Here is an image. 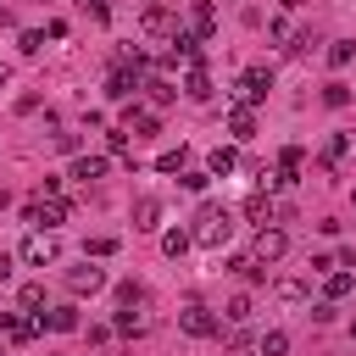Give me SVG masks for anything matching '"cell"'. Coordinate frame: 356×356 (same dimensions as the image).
Segmentation results:
<instances>
[{"label": "cell", "mask_w": 356, "mask_h": 356, "mask_svg": "<svg viewBox=\"0 0 356 356\" xmlns=\"http://www.w3.org/2000/svg\"><path fill=\"white\" fill-rule=\"evenodd\" d=\"M228 234H234V217H228V206H200L195 211V245H206V250H222L228 245Z\"/></svg>", "instance_id": "6da1fadb"}, {"label": "cell", "mask_w": 356, "mask_h": 356, "mask_svg": "<svg viewBox=\"0 0 356 356\" xmlns=\"http://www.w3.org/2000/svg\"><path fill=\"white\" fill-rule=\"evenodd\" d=\"M56 256H61V245H56V234H50V228H44V234L33 228V234L22 239V250H17V261H28V267H50Z\"/></svg>", "instance_id": "7a4b0ae2"}, {"label": "cell", "mask_w": 356, "mask_h": 356, "mask_svg": "<svg viewBox=\"0 0 356 356\" xmlns=\"http://www.w3.org/2000/svg\"><path fill=\"white\" fill-rule=\"evenodd\" d=\"M178 328H184L189 339H211V334H217V317H211V306H200V300H195V306H184V312H178Z\"/></svg>", "instance_id": "3957f363"}, {"label": "cell", "mask_w": 356, "mask_h": 356, "mask_svg": "<svg viewBox=\"0 0 356 356\" xmlns=\"http://www.w3.org/2000/svg\"><path fill=\"white\" fill-rule=\"evenodd\" d=\"M139 28H145L150 39H172V33H178V17H172L167 6H145V11H139Z\"/></svg>", "instance_id": "277c9868"}, {"label": "cell", "mask_w": 356, "mask_h": 356, "mask_svg": "<svg viewBox=\"0 0 356 356\" xmlns=\"http://www.w3.org/2000/svg\"><path fill=\"white\" fill-rule=\"evenodd\" d=\"M267 89H273V72H267V67H250V72L239 78V89H234V100H239V106H256V100H261Z\"/></svg>", "instance_id": "5b68a950"}, {"label": "cell", "mask_w": 356, "mask_h": 356, "mask_svg": "<svg viewBox=\"0 0 356 356\" xmlns=\"http://www.w3.org/2000/svg\"><path fill=\"white\" fill-rule=\"evenodd\" d=\"M284 250H289V234H284V228H261V234H256V245H250V256H256L261 267H267V261H278Z\"/></svg>", "instance_id": "8992f818"}, {"label": "cell", "mask_w": 356, "mask_h": 356, "mask_svg": "<svg viewBox=\"0 0 356 356\" xmlns=\"http://www.w3.org/2000/svg\"><path fill=\"white\" fill-rule=\"evenodd\" d=\"M300 161H306V150H300V145H284V150H278V172H273V184H278V189L300 184Z\"/></svg>", "instance_id": "52a82bcc"}, {"label": "cell", "mask_w": 356, "mask_h": 356, "mask_svg": "<svg viewBox=\"0 0 356 356\" xmlns=\"http://www.w3.org/2000/svg\"><path fill=\"white\" fill-rule=\"evenodd\" d=\"M122 128H128L134 139H150V134H161V117L145 111V106H128V111H122Z\"/></svg>", "instance_id": "ba28073f"}, {"label": "cell", "mask_w": 356, "mask_h": 356, "mask_svg": "<svg viewBox=\"0 0 356 356\" xmlns=\"http://www.w3.org/2000/svg\"><path fill=\"white\" fill-rule=\"evenodd\" d=\"M67 289H72V295H95V289H106V273H100V267H89V256H83V267H72V273H67Z\"/></svg>", "instance_id": "9c48e42d"}, {"label": "cell", "mask_w": 356, "mask_h": 356, "mask_svg": "<svg viewBox=\"0 0 356 356\" xmlns=\"http://www.w3.org/2000/svg\"><path fill=\"white\" fill-rule=\"evenodd\" d=\"M150 328V300H128L117 312V334H145Z\"/></svg>", "instance_id": "30bf717a"}, {"label": "cell", "mask_w": 356, "mask_h": 356, "mask_svg": "<svg viewBox=\"0 0 356 356\" xmlns=\"http://www.w3.org/2000/svg\"><path fill=\"white\" fill-rule=\"evenodd\" d=\"M0 328H6V339H17V345H28L39 328H44V317H17V312H0Z\"/></svg>", "instance_id": "8fae6325"}, {"label": "cell", "mask_w": 356, "mask_h": 356, "mask_svg": "<svg viewBox=\"0 0 356 356\" xmlns=\"http://www.w3.org/2000/svg\"><path fill=\"white\" fill-rule=\"evenodd\" d=\"M184 95H189V100H211V72H206V61H189V72H184Z\"/></svg>", "instance_id": "7c38bea8"}, {"label": "cell", "mask_w": 356, "mask_h": 356, "mask_svg": "<svg viewBox=\"0 0 356 356\" xmlns=\"http://www.w3.org/2000/svg\"><path fill=\"white\" fill-rule=\"evenodd\" d=\"M350 156H356V134H334V139L323 145V161H328V167H345Z\"/></svg>", "instance_id": "4fadbf2b"}, {"label": "cell", "mask_w": 356, "mask_h": 356, "mask_svg": "<svg viewBox=\"0 0 356 356\" xmlns=\"http://www.w3.org/2000/svg\"><path fill=\"white\" fill-rule=\"evenodd\" d=\"M211 28H217L211 0H195V11H189V33H195V39H211Z\"/></svg>", "instance_id": "5bb4252c"}, {"label": "cell", "mask_w": 356, "mask_h": 356, "mask_svg": "<svg viewBox=\"0 0 356 356\" xmlns=\"http://www.w3.org/2000/svg\"><path fill=\"white\" fill-rule=\"evenodd\" d=\"M234 167H239V156H234V150H228V145H217V150H211V156H206V172H211V178H228V172H234Z\"/></svg>", "instance_id": "9a60e30c"}, {"label": "cell", "mask_w": 356, "mask_h": 356, "mask_svg": "<svg viewBox=\"0 0 356 356\" xmlns=\"http://www.w3.org/2000/svg\"><path fill=\"white\" fill-rule=\"evenodd\" d=\"M106 167H111L106 156H78V161H72V178H83V184H95V178H106Z\"/></svg>", "instance_id": "2e32d148"}, {"label": "cell", "mask_w": 356, "mask_h": 356, "mask_svg": "<svg viewBox=\"0 0 356 356\" xmlns=\"http://www.w3.org/2000/svg\"><path fill=\"white\" fill-rule=\"evenodd\" d=\"M250 312H256V300H250V295H234V300L222 306V317H228V328H245V323H250Z\"/></svg>", "instance_id": "e0dca14e"}, {"label": "cell", "mask_w": 356, "mask_h": 356, "mask_svg": "<svg viewBox=\"0 0 356 356\" xmlns=\"http://www.w3.org/2000/svg\"><path fill=\"white\" fill-rule=\"evenodd\" d=\"M228 134H234V139H250V134H256V117H250V106H234V111H228Z\"/></svg>", "instance_id": "ac0fdd59"}, {"label": "cell", "mask_w": 356, "mask_h": 356, "mask_svg": "<svg viewBox=\"0 0 356 356\" xmlns=\"http://www.w3.org/2000/svg\"><path fill=\"white\" fill-rule=\"evenodd\" d=\"M350 289H356V278H350V273H323V295H328V300H345Z\"/></svg>", "instance_id": "d6986e66"}, {"label": "cell", "mask_w": 356, "mask_h": 356, "mask_svg": "<svg viewBox=\"0 0 356 356\" xmlns=\"http://www.w3.org/2000/svg\"><path fill=\"white\" fill-rule=\"evenodd\" d=\"M44 323H50L56 334H72V328H78V306H56V312H50Z\"/></svg>", "instance_id": "ffe728a7"}, {"label": "cell", "mask_w": 356, "mask_h": 356, "mask_svg": "<svg viewBox=\"0 0 356 356\" xmlns=\"http://www.w3.org/2000/svg\"><path fill=\"white\" fill-rule=\"evenodd\" d=\"M284 350H289V334H278V328L256 339V356H284Z\"/></svg>", "instance_id": "44dd1931"}, {"label": "cell", "mask_w": 356, "mask_h": 356, "mask_svg": "<svg viewBox=\"0 0 356 356\" xmlns=\"http://www.w3.org/2000/svg\"><path fill=\"white\" fill-rule=\"evenodd\" d=\"M245 217L267 228V217H273V200H267V195H250V200H245Z\"/></svg>", "instance_id": "7402d4cb"}, {"label": "cell", "mask_w": 356, "mask_h": 356, "mask_svg": "<svg viewBox=\"0 0 356 356\" xmlns=\"http://www.w3.org/2000/svg\"><path fill=\"white\" fill-rule=\"evenodd\" d=\"M189 245H195V239H189V228H172V234H167V239H161V250H167V256H172V261H178V256H184V250H189Z\"/></svg>", "instance_id": "603a6c76"}, {"label": "cell", "mask_w": 356, "mask_h": 356, "mask_svg": "<svg viewBox=\"0 0 356 356\" xmlns=\"http://www.w3.org/2000/svg\"><path fill=\"white\" fill-rule=\"evenodd\" d=\"M184 161H189V150H184V145H178V150H161V156H156V167H161V172H184Z\"/></svg>", "instance_id": "cb8c5ba5"}, {"label": "cell", "mask_w": 356, "mask_h": 356, "mask_svg": "<svg viewBox=\"0 0 356 356\" xmlns=\"http://www.w3.org/2000/svg\"><path fill=\"white\" fill-rule=\"evenodd\" d=\"M156 217H161L156 200H139V206H134V228H156Z\"/></svg>", "instance_id": "d4e9b609"}, {"label": "cell", "mask_w": 356, "mask_h": 356, "mask_svg": "<svg viewBox=\"0 0 356 356\" xmlns=\"http://www.w3.org/2000/svg\"><path fill=\"white\" fill-rule=\"evenodd\" d=\"M234 273H239V278H250V284H256V278H267V267H261L256 256H234Z\"/></svg>", "instance_id": "484cf974"}, {"label": "cell", "mask_w": 356, "mask_h": 356, "mask_svg": "<svg viewBox=\"0 0 356 356\" xmlns=\"http://www.w3.org/2000/svg\"><path fill=\"white\" fill-rule=\"evenodd\" d=\"M306 278H278V300H306Z\"/></svg>", "instance_id": "4316f807"}, {"label": "cell", "mask_w": 356, "mask_h": 356, "mask_svg": "<svg viewBox=\"0 0 356 356\" xmlns=\"http://www.w3.org/2000/svg\"><path fill=\"white\" fill-rule=\"evenodd\" d=\"M111 250H117V239H111V234H95V239L83 245V256H95V261H100V256H111Z\"/></svg>", "instance_id": "83f0119b"}, {"label": "cell", "mask_w": 356, "mask_h": 356, "mask_svg": "<svg viewBox=\"0 0 356 356\" xmlns=\"http://www.w3.org/2000/svg\"><path fill=\"white\" fill-rule=\"evenodd\" d=\"M17 300H22V312H39V306H44V284H22Z\"/></svg>", "instance_id": "f1b7e54d"}, {"label": "cell", "mask_w": 356, "mask_h": 356, "mask_svg": "<svg viewBox=\"0 0 356 356\" xmlns=\"http://www.w3.org/2000/svg\"><path fill=\"white\" fill-rule=\"evenodd\" d=\"M350 56H356V44H350V39H334V44H328V61H334V67H345Z\"/></svg>", "instance_id": "f546056e"}, {"label": "cell", "mask_w": 356, "mask_h": 356, "mask_svg": "<svg viewBox=\"0 0 356 356\" xmlns=\"http://www.w3.org/2000/svg\"><path fill=\"white\" fill-rule=\"evenodd\" d=\"M323 106H350V89H345V83H339V78H334V83H328V89H323Z\"/></svg>", "instance_id": "4dcf8cb0"}, {"label": "cell", "mask_w": 356, "mask_h": 356, "mask_svg": "<svg viewBox=\"0 0 356 356\" xmlns=\"http://www.w3.org/2000/svg\"><path fill=\"white\" fill-rule=\"evenodd\" d=\"M145 89H150V100H156V106H172V83H161V78H150Z\"/></svg>", "instance_id": "1f68e13d"}, {"label": "cell", "mask_w": 356, "mask_h": 356, "mask_svg": "<svg viewBox=\"0 0 356 356\" xmlns=\"http://www.w3.org/2000/svg\"><path fill=\"white\" fill-rule=\"evenodd\" d=\"M206 184H211V172H184V189H195V195H200Z\"/></svg>", "instance_id": "d6a6232c"}, {"label": "cell", "mask_w": 356, "mask_h": 356, "mask_svg": "<svg viewBox=\"0 0 356 356\" xmlns=\"http://www.w3.org/2000/svg\"><path fill=\"white\" fill-rule=\"evenodd\" d=\"M6 278H11V256L0 250V284H6Z\"/></svg>", "instance_id": "836d02e7"}, {"label": "cell", "mask_w": 356, "mask_h": 356, "mask_svg": "<svg viewBox=\"0 0 356 356\" xmlns=\"http://www.w3.org/2000/svg\"><path fill=\"white\" fill-rule=\"evenodd\" d=\"M83 6H89V11H95V17H106V0H83Z\"/></svg>", "instance_id": "e575fe53"}, {"label": "cell", "mask_w": 356, "mask_h": 356, "mask_svg": "<svg viewBox=\"0 0 356 356\" xmlns=\"http://www.w3.org/2000/svg\"><path fill=\"white\" fill-rule=\"evenodd\" d=\"M0 356H6V350H0Z\"/></svg>", "instance_id": "d590c367"}]
</instances>
